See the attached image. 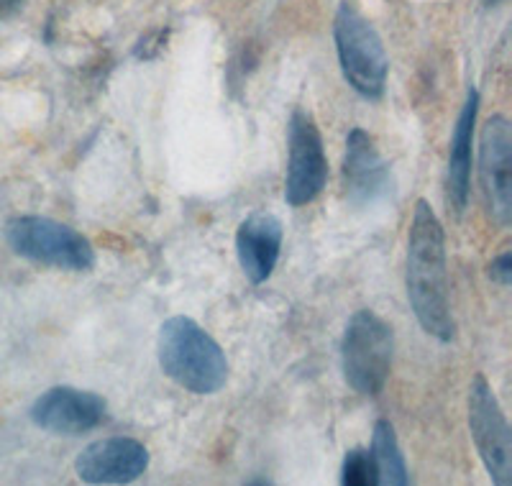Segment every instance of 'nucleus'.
<instances>
[{
  "label": "nucleus",
  "mask_w": 512,
  "mask_h": 486,
  "mask_svg": "<svg viewBox=\"0 0 512 486\" xmlns=\"http://www.w3.org/2000/svg\"><path fill=\"white\" fill-rule=\"evenodd\" d=\"M24 0H0V18H11Z\"/></svg>",
  "instance_id": "17"
},
{
  "label": "nucleus",
  "mask_w": 512,
  "mask_h": 486,
  "mask_svg": "<svg viewBox=\"0 0 512 486\" xmlns=\"http://www.w3.org/2000/svg\"><path fill=\"white\" fill-rule=\"evenodd\" d=\"M487 6H497V3H502V0H484Z\"/></svg>",
  "instance_id": "18"
},
{
  "label": "nucleus",
  "mask_w": 512,
  "mask_h": 486,
  "mask_svg": "<svg viewBox=\"0 0 512 486\" xmlns=\"http://www.w3.org/2000/svg\"><path fill=\"white\" fill-rule=\"evenodd\" d=\"M469 433L489 479L497 486L512 484V433L492 384L477 374L469 384Z\"/></svg>",
  "instance_id": "6"
},
{
  "label": "nucleus",
  "mask_w": 512,
  "mask_h": 486,
  "mask_svg": "<svg viewBox=\"0 0 512 486\" xmlns=\"http://www.w3.org/2000/svg\"><path fill=\"white\" fill-rule=\"evenodd\" d=\"M6 241L13 254L62 272H90L95 267V249L88 238L44 215H18L8 220Z\"/></svg>",
  "instance_id": "4"
},
{
  "label": "nucleus",
  "mask_w": 512,
  "mask_h": 486,
  "mask_svg": "<svg viewBox=\"0 0 512 486\" xmlns=\"http://www.w3.org/2000/svg\"><path fill=\"white\" fill-rule=\"evenodd\" d=\"M341 484L344 486H377V469L367 448H351L341 463Z\"/></svg>",
  "instance_id": "15"
},
{
  "label": "nucleus",
  "mask_w": 512,
  "mask_h": 486,
  "mask_svg": "<svg viewBox=\"0 0 512 486\" xmlns=\"http://www.w3.org/2000/svg\"><path fill=\"white\" fill-rule=\"evenodd\" d=\"M479 116V93L474 87L466 90L464 108L456 118L451 149H448L446 169V200L456 215H461L472 192V154H474V126Z\"/></svg>",
  "instance_id": "13"
},
{
  "label": "nucleus",
  "mask_w": 512,
  "mask_h": 486,
  "mask_svg": "<svg viewBox=\"0 0 512 486\" xmlns=\"http://www.w3.org/2000/svg\"><path fill=\"white\" fill-rule=\"evenodd\" d=\"M108 405L100 394L75 387H52L31 405V423L54 435H82L105 420Z\"/></svg>",
  "instance_id": "9"
},
{
  "label": "nucleus",
  "mask_w": 512,
  "mask_h": 486,
  "mask_svg": "<svg viewBox=\"0 0 512 486\" xmlns=\"http://www.w3.org/2000/svg\"><path fill=\"white\" fill-rule=\"evenodd\" d=\"M341 177H344L346 200L356 208L377 203L379 197H384L390 190V167L379 154L372 134H367L364 128L349 131Z\"/></svg>",
  "instance_id": "11"
},
{
  "label": "nucleus",
  "mask_w": 512,
  "mask_h": 486,
  "mask_svg": "<svg viewBox=\"0 0 512 486\" xmlns=\"http://www.w3.org/2000/svg\"><path fill=\"white\" fill-rule=\"evenodd\" d=\"M372 461L377 469V486H408V463L402 456L395 425L390 420H377L372 433Z\"/></svg>",
  "instance_id": "14"
},
{
  "label": "nucleus",
  "mask_w": 512,
  "mask_h": 486,
  "mask_svg": "<svg viewBox=\"0 0 512 486\" xmlns=\"http://www.w3.org/2000/svg\"><path fill=\"white\" fill-rule=\"evenodd\" d=\"M395 333L374 310H359L346 323L341 341V369L354 392L377 397L392 371Z\"/></svg>",
  "instance_id": "5"
},
{
  "label": "nucleus",
  "mask_w": 512,
  "mask_h": 486,
  "mask_svg": "<svg viewBox=\"0 0 512 486\" xmlns=\"http://www.w3.org/2000/svg\"><path fill=\"white\" fill-rule=\"evenodd\" d=\"M333 39L344 80L354 87L361 98L379 100L387 87L390 59L384 52L382 36L354 0H341L333 21Z\"/></svg>",
  "instance_id": "3"
},
{
  "label": "nucleus",
  "mask_w": 512,
  "mask_h": 486,
  "mask_svg": "<svg viewBox=\"0 0 512 486\" xmlns=\"http://www.w3.org/2000/svg\"><path fill=\"white\" fill-rule=\"evenodd\" d=\"M328 182V157L320 128L303 108H295L287 126L285 200L290 208L313 203Z\"/></svg>",
  "instance_id": "7"
},
{
  "label": "nucleus",
  "mask_w": 512,
  "mask_h": 486,
  "mask_svg": "<svg viewBox=\"0 0 512 486\" xmlns=\"http://www.w3.org/2000/svg\"><path fill=\"white\" fill-rule=\"evenodd\" d=\"M408 300L420 328L436 341L456 336L454 313L448 300L446 233L428 200H418L408 233Z\"/></svg>",
  "instance_id": "1"
},
{
  "label": "nucleus",
  "mask_w": 512,
  "mask_h": 486,
  "mask_svg": "<svg viewBox=\"0 0 512 486\" xmlns=\"http://www.w3.org/2000/svg\"><path fill=\"white\" fill-rule=\"evenodd\" d=\"M157 356L164 374L185 392L216 394L226 387V351L192 318L175 315L164 320L157 338Z\"/></svg>",
  "instance_id": "2"
},
{
  "label": "nucleus",
  "mask_w": 512,
  "mask_h": 486,
  "mask_svg": "<svg viewBox=\"0 0 512 486\" xmlns=\"http://www.w3.org/2000/svg\"><path fill=\"white\" fill-rule=\"evenodd\" d=\"M282 223L272 213H254L236 233V254L251 284H264L277 269L282 251Z\"/></svg>",
  "instance_id": "12"
},
{
  "label": "nucleus",
  "mask_w": 512,
  "mask_h": 486,
  "mask_svg": "<svg viewBox=\"0 0 512 486\" xmlns=\"http://www.w3.org/2000/svg\"><path fill=\"white\" fill-rule=\"evenodd\" d=\"M479 177L492 220L500 228L512 220V128L505 116H492L479 139Z\"/></svg>",
  "instance_id": "8"
},
{
  "label": "nucleus",
  "mask_w": 512,
  "mask_h": 486,
  "mask_svg": "<svg viewBox=\"0 0 512 486\" xmlns=\"http://www.w3.org/2000/svg\"><path fill=\"white\" fill-rule=\"evenodd\" d=\"M489 277H492V282L502 284V287H510V282H512V254L510 251L500 254L495 261H492V264H489Z\"/></svg>",
  "instance_id": "16"
},
{
  "label": "nucleus",
  "mask_w": 512,
  "mask_h": 486,
  "mask_svg": "<svg viewBox=\"0 0 512 486\" xmlns=\"http://www.w3.org/2000/svg\"><path fill=\"white\" fill-rule=\"evenodd\" d=\"M149 469V451L134 438H103L82 448L75 461L80 481L93 486L131 484Z\"/></svg>",
  "instance_id": "10"
}]
</instances>
